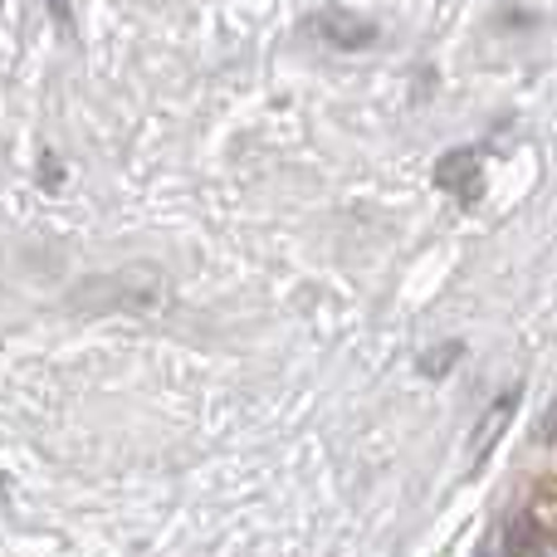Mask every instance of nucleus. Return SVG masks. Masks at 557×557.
<instances>
[{"label":"nucleus","mask_w":557,"mask_h":557,"mask_svg":"<svg viewBox=\"0 0 557 557\" xmlns=\"http://www.w3.org/2000/svg\"><path fill=\"white\" fill-rule=\"evenodd\" d=\"M455 357H460V343H441V352H435V357H421V372L425 376H441Z\"/></svg>","instance_id":"4"},{"label":"nucleus","mask_w":557,"mask_h":557,"mask_svg":"<svg viewBox=\"0 0 557 557\" xmlns=\"http://www.w3.org/2000/svg\"><path fill=\"white\" fill-rule=\"evenodd\" d=\"M435 182H441L445 191L470 196V201H474V191H480V166H474V152H470V147H460V152L445 157V162L435 166Z\"/></svg>","instance_id":"2"},{"label":"nucleus","mask_w":557,"mask_h":557,"mask_svg":"<svg viewBox=\"0 0 557 557\" xmlns=\"http://www.w3.org/2000/svg\"><path fill=\"white\" fill-rule=\"evenodd\" d=\"M539 557H557V539H548V543H543V553Z\"/></svg>","instance_id":"5"},{"label":"nucleus","mask_w":557,"mask_h":557,"mask_svg":"<svg viewBox=\"0 0 557 557\" xmlns=\"http://www.w3.org/2000/svg\"><path fill=\"white\" fill-rule=\"evenodd\" d=\"M480 557H490V553H480Z\"/></svg>","instance_id":"6"},{"label":"nucleus","mask_w":557,"mask_h":557,"mask_svg":"<svg viewBox=\"0 0 557 557\" xmlns=\"http://www.w3.org/2000/svg\"><path fill=\"white\" fill-rule=\"evenodd\" d=\"M513 406H519V392L499 396V401L490 406V416H484V421H480V431H474V441H470V455H474V460H484V455H490L494 435L504 431V421H509V416H513Z\"/></svg>","instance_id":"3"},{"label":"nucleus","mask_w":557,"mask_h":557,"mask_svg":"<svg viewBox=\"0 0 557 557\" xmlns=\"http://www.w3.org/2000/svg\"><path fill=\"white\" fill-rule=\"evenodd\" d=\"M318 25H323L327 45H337V49H362V45H372V39H376V25L347 15V10H323V20H318Z\"/></svg>","instance_id":"1"}]
</instances>
